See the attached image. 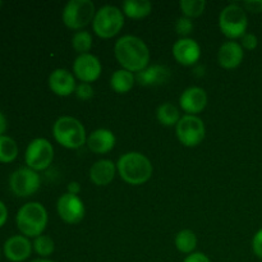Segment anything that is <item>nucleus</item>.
<instances>
[{
	"mask_svg": "<svg viewBox=\"0 0 262 262\" xmlns=\"http://www.w3.org/2000/svg\"><path fill=\"white\" fill-rule=\"evenodd\" d=\"M114 54L123 69L138 73L150 63V50L145 41L135 35H124L115 42Z\"/></svg>",
	"mask_w": 262,
	"mask_h": 262,
	"instance_id": "1",
	"label": "nucleus"
},
{
	"mask_svg": "<svg viewBox=\"0 0 262 262\" xmlns=\"http://www.w3.org/2000/svg\"><path fill=\"white\" fill-rule=\"evenodd\" d=\"M117 169L120 178L132 186L145 184L150 181L154 171L150 159L137 151L123 154L118 160Z\"/></svg>",
	"mask_w": 262,
	"mask_h": 262,
	"instance_id": "2",
	"label": "nucleus"
},
{
	"mask_svg": "<svg viewBox=\"0 0 262 262\" xmlns=\"http://www.w3.org/2000/svg\"><path fill=\"white\" fill-rule=\"evenodd\" d=\"M48 220V211L40 202H27L15 215V224L20 234L33 239L42 235Z\"/></svg>",
	"mask_w": 262,
	"mask_h": 262,
	"instance_id": "3",
	"label": "nucleus"
},
{
	"mask_svg": "<svg viewBox=\"0 0 262 262\" xmlns=\"http://www.w3.org/2000/svg\"><path fill=\"white\" fill-rule=\"evenodd\" d=\"M53 136L56 142L69 150H77L86 145L87 135L83 124L77 118L64 117L58 118L53 125Z\"/></svg>",
	"mask_w": 262,
	"mask_h": 262,
	"instance_id": "4",
	"label": "nucleus"
},
{
	"mask_svg": "<svg viewBox=\"0 0 262 262\" xmlns=\"http://www.w3.org/2000/svg\"><path fill=\"white\" fill-rule=\"evenodd\" d=\"M124 26V14L115 5H104L96 10L92 28L101 38H112L122 31Z\"/></svg>",
	"mask_w": 262,
	"mask_h": 262,
	"instance_id": "5",
	"label": "nucleus"
},
{
	"mask_svg": "<svg viewBox=\"0 0 262 262\" xmlns=\"http://www.w3.org/2000/svg\"><path fill=\"white\" fill-rule=\"evenodd\" d=\"M220 31L228 38L234 41L246 33L248 27V17L245 8L239 4L227 5L219 14Z\"/></svg>",
	"mask_w": 262,
	"mask_h": 262,
	"instance_id": "6",
	"label": "nucleus"
},
{
	"mask_svg": "<svg viewBox=\"0 0 262 262\" xmlns=\"http://www.w3.org/2000/svg\"><path fill=\"white\" fill-rule=\"evenodd\" d=\"M96 8L91 0H69L63 8L61 19L71 30H81L94 20Z\"/></svg>",
	"mask_w": 262,
	"mask_h": 262,
	"instance_id": "7",
	"label": "nucleus"
},
{
	"mask_svg": "<svg viewBox=\"0 0 262 262\" xmlns=\"http://www.w3.org/2000/svg\"><path fill=\"white\" fill-rule=\"evenodd\" d=\"M176 133L179 142L187 147H196L206 136L204 120L197 115H183L176 125Z\"/></svg>",
	"mask_w": 262,
	"mask_h": 262,
	"instance_id": "8",
	"label": "nucleus"
},
{
	"mask_svg": "<svg viewBox=\"0 0 262 262\" xmlns=\"http://www.w3.org/2000/svg\"><path fill=\"white\" fill-rule=\"evenodd\" d=\"M54 159V147L46 138H35L28 143L25 152V161L27 168L41 171L51 165Z\"/></svg>",
	"mask_w": 262,
	"mask_h": 262,
	"instance_id": "9",
	"label": "nucleus"
},
{
	"mask_svg": "<svg viewBox=\"0 0 262 262\" xmlns=\"http://www.w3.org/2000/svg\"><path fill=\"white\" fill-rule=\"evenodd\" d=\"M41 178L37 171L30 168H19L9 177V188L17 197H30L40 189Z\"/></svg>",
	"mask_w": 262,
	"mask_h": 262,
	"instance_id": "10",
	"label": "nucleus"
},
{
	"mask_svg": "<svg viewBox=\"0 0 262 262\" xmlns=\"http://www.w3.org/2000/svg\"><path fill=\"white\" fill-rule=\"evenodd\" d=\"M56 211L64 223L74 225L83 220L84 215H86V207H84L83 201L77 194L67 192L58 199Z\"/></svg>",
	"mask_w": 262,
	"mask_h": 262,
	"instance_id": "11",
	"label": "nucleus"
},
{
	"mask_svg": "<svg viewBox=\"0 0 262 262\" xmlns=\"http://www.w3.org/2000/svg\"><path fill=\"white\" fill-rule=\"evenodd\" d=\"M101 61L94 54H82L76 58L73 63L74 76L84 83H91L101 76Z\"/></svg>",
	"mask_w": 262,
	"mask_h": 262,
	"instance_id": "12",
	"label": "nucleus"
},
{
	"mask_svg": "<svg viewBox=\"0 0 262 262\" xmlns=\"http://www.w3.org/2000/svg\"><path fill=\"white\" fill-rule=\"evenodd\" d=\"M209 97L206 91L199 86H192L184 90L179 96V105L188 115H197L204 112Z\"/></svg>",
	"mask_w": 262,
	"mask_h": 262,
	"instance_id": "13",
	"label": "nucleus"
},
{
	"mask_svg": "<svg viewBox=\"0 0 262 262\" xmlns=\"http://www.w3.org/2000/svg\"><path fill=\"white\" fill-rule=\"evenodd\" d=\"M173 56L182 66L191 67L201 58V48L193 38L181 37L173 45Z\"/></svg>",
	"mask_w": 262,
	"mask_h": 262,
	"instance_id": "14",
	"label": "nucleus"
},
{
	"mask_svg": "<svg viewBox=\"0 0 262 262\" xmlns=\"http://www.w3.org/2000/svg\"><path fill=\"white\" fill-rule=\"evenodd\" d=\"M32 243L25 235H12L4 243V256L10 262H23L30 258L32 253Z\"/></svg>",
	"mask_w": 262,
	"mask_h": 262,
	"instance_id": "15",
	"label": "nucleus"
},
{
	"mask_svg": "<svg viewBox=\"0 0 262 262\" xmlns=\"http://www.w3.org/2000/svg\"><path fill=\"white\" fill-rule=\"evenodd\" d=\"M76 78L66 68L54 69L49 76V89L60 97H67L76 91Z\"/></svg>",
	"mask_w": 262,
	"mask_h": 262,
	"instance_id": "16",
	"label": "nucleus"
},
{
	"mask_svg": "<svg viewBox=\"0 0 262 262\" xmlns=\"http://www.w3.org/2000/svg\"><path fill=\"white\" fill-rule=\"evenodd\" d=\"M171 78L170 69L163 64H152L146 67L143 71L136 73V81L141 86H163Z\"/></svg>",
	"mask_w": 262,
	"mask_h": 262,
	"instance_id": "17",
	"label": "nucleus"
},
{
	"mask_svg": "<svg viewBox=\"0 0 262 262\" xmlns=\"http://www.w3.org/2000/svg\"><path fill=\"white\" fill-rule=\"evenodd\" d=\"M245 58V50L237 41H227L217 51V61L225 69H234L241 66Z\"/></svg>",
	"mask_w": 262,
	"mask_h": 262,
	"instance_id": "18",
	"label": "nucleus"
},
{
	"mask_svg": "<svg viewBox=\"0 0 262 262\" xmlns=\"http://www.w3.org/2000/svg\"><path fill=\"white\" fill-rule=\"evenodd\" d=\"M117 137L114 133L106 128H99L95 129L90 136H87V147L97 155L107 154L115 147Z\"/></svg>",
	"mask_w": 262,
	"mask_h": 262,
	"instance_id": "19",
	"label": "nucleus"
},
{
	"mask_svg": "<svg viewBox=\"0 0 262 262\" xmlns=\"http://www.w3.org/2000/svg\"><path fill=\"white\" fill-rule=\"evenodd\" d=\"M117 164L109 159H101L90 168V179L95 186L104 187L112 183L117 174Z\"/></svg>",
	"mask_w": 262,
	"mask_h": 262,
	"instance_id": "20",
	"label": "nucleus"
},
{
	"mask_svg": "<svg viewBox=\"0 0 262 262\" xmlns=\"http://www.w3.org/2000/svg\"><path fill=\"white\" fill-rule=\"evenodd\" d=\"M136 76L127 69H118L110 77V86L117 94H127L133 89Z\"/></svg>",
	"mask_w": 262,
	"mask_h": 262,
	"instance_id": "21",
	"label": "nucleus"
},
{
	"mask_svg": "<svg viewBox=\"0 0 262 262\" xmlns=\"http://www.w3.org/2000/svg\"><path fill=\"white\" fill-rule=\"evenodd\" d=\"M152 10V4L148 0H124L122 12L132 19H141L147 17Z\"/></svg>",
	"mask_w": 262,
	"mask_h": 262,
	"instance_id": "22",
	"label": "nucleus"
},
{
	"mask_svg": "<svg viewBox=\"0 0 262 262\" xmlns=\"http://www.w3.org/2000/svg\"><path fill=\"white\" fill-rule=\"evenodd\" d=\"M156 118L160 124L165 125V127H173V125L178 124L182 117L176 105L171 102H163L161 105H159L158 110H156Z\"/></svg>",
	"mask_w": 262,
	"mask_h": 262,
	"instance_id": "23",
	"label": "nucleus"
},
{
	"mask_svg": "<svg viewBox=\"0 0 262 262\" xmlns=\"http://www.w3.org/2000/svg\"><path fill=\"white\" fill-rule=\"evenodd\" d=\"M174 243H176V247L179 252L191 255L197 247V237L192 230L183 229L177 233Z\"/></svg>",
	"mask_w": 262,
	"mask_h": 262,
	"instance_id": "24",
	"label": "nucleus"
},
{
	"mask_svg": "<svg viewBox=\"0 0 262 262\" xmlns=\"http://www.w3.org/2000/svg\"><path fill=\"white\" fill-rule=\"evenodd\" d=\"M18 145L9 136H0V163L9 164L17 159Z\"/></svg>",
	"mask_w": 262,
	"mask_h": 262,
	"instance_id": "25",
	"label": "nucleus"
},
{
	"mask_svg": "<svg viewBox=\"0 0 262 262\" xmlns=\"http://www.w3.org/2000/svg\"><path fill=\"white\" fill-rule=\"evenodd\" d=\"M179 8H181L184 17H188L192 19V18H197L204 14L206 2L205 0H181Z\"/></svg>",
	"mask_w": 262,
	"mask_h": 262,
	"instance_id": "26",
	"label": "nucleus"
},
{
	"mask_svg": "<svg viewBox=\"0 0 262 262\" xmlns=\"http://www.w3.org/2000/svg\"><path fill=\"white\" fill-rule=\"evenodd\" d=\"M92 35L89 31H77L72 37V46L79 55L89 54L92 48Z\"/></svg>",
	"mask_w": 262,
	"mask_h": 262,
	"instance_id": "27",
	"label": "nucleus"
},
{
	"mask_svg": "<svg viewBox=\"0 0 262 262\" xmlns=\"http://www.w3.org/2000/svg\"><path fill=\"white\" fill-rule=\"evenodd\" d=\"M32 247L33 251L40 256V258H46L48 256L53 255V252L55 251V243L49 235L42 234L33 239Z\"/></svg>",
	"mask_w": 262,
	"mask_h": 262,
	"instance_id": "28",
	"label": "nucleus"
},
{
	"mask_svg": "<svg viewBox=\"0 0 262 262\" xmlns=\"http://www.w3.org/2000/svg\"><path fill=\"white\" fill-rule=\"evenodd\" d=\"M176 31L182 37H187L188 35H191V32L193 31V22L191 18L184 17V15L179 17L176 22Z\"/></svg>",
	"mask_w": 262,
	"mask_h": 262,
	"instance_id": "29",
	"label": "nucleus"
},
{
	"mask_svg": "<svg viewBox=\"0 0 262 262\" xmlns=\"http://www.w3.org/2000/svg\"><path fill=\"white\" fill-rule=\"evenodd\" d=\"M74 94H76L77 99L78 100L87 101V100H90L92 96H94V87L91 86V83H84V82H81L79 84H77Z\"/></svg>",
	"mask_w": 262,
	"mask_h": 262,
	"instance_id": "30",
	"label": "nucleus"
},
{
	"mask_svg": "<svg viewBox=\"0 0 262 262\" xmlns=\"http://www.w3.org/2000/svg\"><path fill=\"white\" fill-rule=\"evenodd\" d=\"M241 46L243 48V50H255L258 46V38L255 33L246 32L245 35L241 37Z\"/></svg>",
	"mask_w": 262,
	"mask_h": 262,
	"instance_id": "31",
	"label": "nucleus"
},
{
	"mask_svg": "<svg viewBox=\"0 0 262 262\" xmlns=\"http://www.w3.org/2000/svg\"><path fill=\"white\" fill-rule=\"evenodd\" d=\"M252 251L258 258L262 260V228L253 235L252 239Z\"/></svg>",
	"mask_w": 262,
	"mask_h": 262,
	"instance_id": "32",
	"label": "nucleus"
},
{
	"mask_svg": "<svg viewBox=\"0 0 262 262\" xmlns=\"http://www.w3.org/2000/svg\"><path fill=\"white\" fill-rule=\"evenodd\" d=\"M242 7L245 8L246 12L262 13V0H245Z\"/></svg>",
	"mask_w": 262,
	"mask_h": 262,
	"instance_id": "33",
	"label": "nucleus"
},
{
	"mask_svg": "<svg viewBox=\"0 0 262 262\" xmlns=\"http://www.w3.org/2000/svg\"><path fill=\"white\" fill-rule=\"evenodd\" d=\"M183 262H211L209 257L202 252H193L187 256Z\"/></svg>",
	"mask_w": 262,
	"mask_h": 262,
	"instance_id": "34",
	"label": "nucleus"
},
{
	"mask_svg": "<svg viewBox=\"0 0 262 262\" xmlns=\"http://www.w3.org/2000/svg\"><path fill=\"white\" fill-rule=\"evenodd\" d=\"M8 220V209L4 202L0 200V228L4 227V224Z\"/></svg>",
	"mask_w": 262,
	"mask_h": 262,
	"instance_id": "35",
	"label": "nucleus"
},
{
	"mask_svg": "<svg viewBox=\"0 0 262 262\" xmlns=\"http://www.w3.org/2000/svg\"><path fill=\"white\" fill-rule=\"evenodd\" d=\"M67 189H68V193L77 194V196H78V193L81 192V186H79L78 182H71V183L67 186Z\"/></svg>",
	"mask_w": 262,
	"mask_h": 262,
	"instance_id": "36",
	"label": "nucleus"
},
{
	"mask_svg": "<svg viewBox=\"0 0 262 262\" xmlns=\"http://www.w3.org/2000/svg\"><path fill=\"white\" fill-rule=\"evenodd\" d=\"M7 127H8L7 118H5V115L0 112V136H4L5 130H7Z\"/></svg>",
	"mask_w": 262,
	"mask_h": 262,
	"instance_id": "37",
	"label": "nucleus"
},
{
	"mask_svg": "<svg viewBox=\"0 0 262 262\" xmlns=\"http://www.w3.org/2000/svg\"><path fill=\"white\" fill-rule=\"evenodd\" d=\"M31 262H55V261H51V260H49V258H36V260H33Z\"/></svg>",
	"mask_w": 262,
	"mask_h": 262,
	"instance_id": "38",
	"label": "nucleus"
},
{
	"mask_svg": "<svg viewBox=\"0 0 262 262\" xmlns=\"http://www.w3.org/2000/svg\"><path fill=\"white\" fill-rule=\"evenodd\" d=\"M2 7H3V2H0V9H2Z\"/></svg>",
	"mask_w": 262,
	"mask_h": 262,
	"instance_id": "39",
	"label": "nucleus"
},
{
	"mask_svg": "<svg viewBox=\"0 0 262 262\" xmlns=\"http://www.w3.org/2000/svg\"><path fill=\"white\" fill-rule=\"evenodd\" d=\"M0 258H2V253H0Z\"/></svg>",
	"mask_w": 262,
	"mask_h": 262,
	"instance_id": "40",
	"label": "nucleus"
}]
</instances>
